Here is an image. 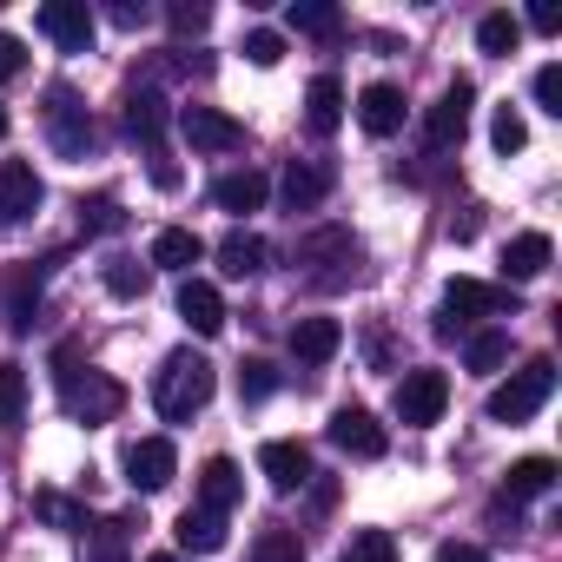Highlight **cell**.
Listing matches in <instances>:
<instances>
[{
	"label": "cell",
	"mask_w": 562,
	"mask_h": 562,
	"mask_svg": "<svg viewBox=\"0 0 562 562\" xmlns=\"http://www.w3.org/2000/svg\"><path fill=\"white\" fill-rule=\"evenodd\" d=\"M212 384H218V371H212L199 351H172V358L159 364V378H153V404H159L166 424H192V417L212 404Z\"/></svg>",
	"instance_id": "cell-1"
},
{
	"label": "cell",
	"mask_w": 562,
	"mask_h": 562,
	"mask_svg": "<svg viewBox=\"0 0 562 562\" xmlns=\"http://www.w3.org/2000/svg\"><path fill=\"white\" fill-rule=\"evenodd\" d=\"M54 364H60V371H54V384H60L67 417H80V424H113V417H120L126 391H120L106 371H80V358H74V351H60Z\"/></svg>",
	"instance_id": "cell-2"
},
{
	"label": "cell",
	"mask_w": 562,
	"mask_h": 562,
	"mask_svg": "<svg viewBox=\"0 0 562 562\" xmlns=\"http://www.w3.org/2000/svg\"><path fill=\"white\" fill-rule=\"evenodd\" d=\"M555 391V364L549 358H529L522 371H509L496 391H490V424H529Z\"/></svg>",
	"instance_id": "cell-3"
},
{
	"label": "cell",
	"mask_w": 562,
	"mask_h": 562,
	"mask_svg": "<svg viewBox=\"0 0 562 562\" xmlns=\"http://www.w3.org/2000/svg\"><path fill=\"white\" fill-rule=\"evenodd\" d=\"M496 312H516V299L496 292V285H476V278H450V285H443V318H437V331L457 338V331H470L476 318H496Z\"/></svg>",
	"instance_id": "cell-4"
},
{
	"label": "cell",
	"mask_w": 562,
	"mask_h": 562,
	"mask_svg": "<svg viewBox=\"0 0 562 562\" xmlns=\"http://www.w3.org/2000/svg\"><path fill=\"white\" fill-rule=\"evenodd\" d=\"M443 404H450V378H443V371H404V378H397L391 411H397V424H404V430L437 424V417H443Z\"/></svg>",
	"instance_id": "cell-5"
},
{
	"label": "cell",
	"mask_w": 562,
	"mask_h": 562,
	"mask_svg": "<svg viewBox=\"0 0 562 562\" xmlns=\"http://www.w3.org/2000/svg\"><path fill=\"white\" fill-rule=\"evenodd\" d=\"M470 106H476V87L470 80H457L430 113H424V139L437 146V153H450V146H463V133H470Z\"/></svg>",
	"instance_id": "cell-6"
},
{
	"label": "cell",
	"mask_w": 562,
	"mask_h": 562,
	"mask_svg": "<svg viewBox=\"0 0 562 562\" xmlns=\"http://www.w3.org/2000/svg\"><path fill=\"white\" fill-rule=\"evenodd\" d=\"M172 476H179V450H172V437H139V443L126 450V483H133L139 496L166 490Z\"/></svg>",
	"instance_id": "cell-7"
},
{
	"label": "cell",
	"mask_w": 562,
	"mask_h": 562,
	"mask_svg": "<svg viewBox=\"0 0 562 562\" xmlns=\"http://www.w3.org/2000/svg\"><path fill=\"white\" fill-rule=\"evenodd\" d=\"M41 34L60 54H87L93 47V8H87V0H47V8H41Z\"/></svg>",
	"instance_id": "cell-8"
},
{
	"label": "cell",
	"mask_w": 562,
	"mask_h": 562,
	"mask_svg": "<svg viewBox=\"0 0 562 562\" xmlns=\"http://www.w3.org/2000/svg\"><path fill=\"white\" fill-rule=\"evenodd\" d=\"M179 133L192 139V153H238L245 146V126L218 106H186L179 113Z\"/></svg>",
	"instance_id": "cell-9"
},
{
	"label": "cell",
	"mask_w": 562,
	"mask_h": 562,
	"mask_svg": "<svg viewBox=\"0 0 562 562\" xmlns=\"http://www.w3.org/2000/svg\"><path fill=\"white\" fill-rule=\"evenodd\" d=\"M41 199H47V186H41V172H34L27 159H8V166H0V225L34 218Z\"/></svg>",
	"instance_id": "cell-10"
},
{
	"label": "cell",
	"mask_w": 562,
	"mask_h": 562,
	"mask_svg": "<svg viewBox=\"0 0 562 562\" xmlns=\"http://www.w3.org/2000/svg\"><path fill=\"white\" fill-rule=\"evenodd\" d=\"M331 443H338L345 457H364V463L391 450V437H384V424H378V417H371L364 404H345V411L331 417Z\"/></svg>",
	"instance_id": "cell-11"
},
{
	"label": "cell",
	"mask_w": 562,
	"mask_h": 562,
	"mask_svg": "<svg viewBox=\"0 0 562 562\" xmlns=\"http://www.w3.org/2000/svg\"><path fill=\"white\" fill-rule=\"evenodd\" d=\"M47 126H54V153H60V159H87V146H93V120H87V106H74L67 87H54Z\"/></svg>",
	"instance_id": "cell-12"
},
{
	"label": "cell",
	"mask_w": 562,
	"mask_h": 562,
	"mask_svg": "<svg viewBox=\"0 0 562 562\" xmlns=\"http://www.w3.org/2000/svg\"><path fill=\"white\" fill-rule=\"evenodd\" d=\"M258 470L271 476V490H299V483H312V450L299 437H271L258 450Z\"/></svg>",
	"instance_id": "cell-13"
},
{
	"label": "cell",
	"mask_w": 562,
	"mask_h": 562,
	"mask_svg": "<svg viewBox=\"0 0 562 562\" xmlns=\"http://www.w3.org/2000/svg\"><path fill=\"white\" fill-rule=\"evenodd\" d=\"M179 318H186L199 338H218V331H225V299H218V285L186 278V285H179Z\"/></svg>",
	"instance_id": "cell-14"
},
{
	"label": "cell",
	"mask_w": 562,
	"mask_h": 562,
	"mask_svg": "<svg viewBox=\"0 0 562 562\" xmlns=\"http://www.w3.org/2000/svg\"><path fill=\"white\" fill-rule=\"evenodd\" d=\"M285 212H318L325 205V192H331V166H318V159H292L285 166Z\"/></svg>",
	"instance_id": "cell-15"
},
{
	"label": "cell",
	"mask_w": 562,
	"mask_h": 562,
	"mask_svg": "<svg viewBox=\"0 0 562 562\" xmlns=\"http://www.w3.org/2000/svg\"><path fill=\"white\" fill-rule=\"evenodd\" d=\"M358 126H364L371 139H391V133L404 126V93H397L391 80L364 87V93H358Z\"/></svg>",
	"instance_id": "cell-16"
},
{
	"label": "cell",
	"mask_w": 562,
	"mask_h": 562,
	"mask_svg": "<svg viewBox=\"0 0 562 562\" xmlns=\"http://www.w3.org/2000/svg\"><path fill=\"white\" fill-rule=\"evenodd\" d=\"M549 258H555L549 232H516V238L503 245V278H516V285H529V278H542V271H549Z\"/></svg>",
	"instance_id": "cell-17"
},
{
	"label": "cell",
	"mask_w": 562,
	"mask_h": 562,
	"mask_svg": "<svg viewBox=\"0 0 562 562\" xmlns=\"http://www.w3.org/2000/svg\"><path fill=\"white\" fill-rule=\"evenodd\" d=\"M338 345H345V325L338 318H299L292 325V358L299 364H331Z\"/></svg>",
	"instance_id": "cell-18"
},
{
	"label": "cell",
	"mask_w": 562,
	"mask_h": 562,
	"mask_svg": "<svg viewBox=\"0 0 562 562\" xmlns=\"http://www.w3.org/2000/svg\"><path fill=\"white\" fill-rule=\"evenodd\" d=\"M238 496H245V476H238V463H232V457H205V470H199V509L225 516Z\"/></svg>",
	"instance_id": "cell-19"
},
{
	"label": "cell",
	"mask_w": 562,
	"mask_h": 562,
	"mask_svg": "<svg viewBox=\"0 0 562 562\" xmlns=\"http://www.w3.org/2000/svg\"><path fill=\"white\" fill-rule=\"evenodd\" d=\"M159 271H186L192 278V265L205 258V238L199 232H186V225H166V232H153V251H146Z\"/></svg>",
	"instance_id": "cell-20"
},
{
	"label": "cell",
	"mask_w": 562,
	"mask_h": 562,
	"mask_svg": "<svg viewBox=\"0 0 562 562\" xmlns=\"http://www.w3.org/2000/svg\"><path fill=\"white\" fill-rule=\"evenodd\" d=\"M338 120H345V87H338L331 74H318V80L305 87V126L325 139V133H338Z\"/></svg>",
	"instance_id": "cell-21"
},
{
	"label": "cell",
	"mask_w": 562,
	"mask_h": 562,
	"mask_svg": "<svg viewBox=\"0 0 562 562\" xmlns=\"http://www.w3.org/2000/svg\"><path fill=\"white\" fill-rule=\"evenodd\" d=\"M126 133H133L146 153H159V133H166V100H159L153 87L126 93Z\"/></svg>",
	"instance_id": "cell-22"
},
{
	"label": "cell",
	"mask_w": 562,
	"mask_h": 562,
	"mask_svg": "<svg viewBox=\"0 0 562 562\" xmlns=\"http://www.w3.org/2000/svg\"><path fill=\"white\" fill-rule=\"evenodd\" d=\"M265 192H271V186H265V172H251V166H245V172H225V179L212 186L218 212H238V218H245V212H258V205H265Z\"/></svg>",
	"instance_id": "cell-23"
},
{
	"label": "cell",
	"mask_w": 562,
	"mask_h": 562,
	"mask_svg": "<svg viewBox=\"0 0 562 562\" xmlns=\"http://www.w3.org/2000/svg\"><path fill=\"white\" fill-rule=\"evenodd\" d=\"M265 258H271V245H265L258 232H225V238H218L225 278H251V271H265Z\"/></svg>",
	"instance_id": "cell-24"
},
{
	"label": "cell",
	"mask_w": 562,
	"mask_h": 562,
	"mask_svg": "<svg viewBox=\"0 0 562 562\" xmlns=\"http://www.w3.org/2000/svg\"><path fill=\"white\" fill-rule=\"evenodd\" d=\"M172 536H179L186 555H218V549H225V516H212V509H186Z\"/></svg>",
	"instance_id": "cell-25"
},
{
	"label": "cell",
	"mask_w": 562,
	"mask_h": 562,
	"mask_svg": "<svg viewBox=\"0 0 562 562\" xmlns=\"http://www.w3.org/2000/svg\"><path fill=\"white\" fill-rule=\"evenodd\" d=\"M351 258H358V245H351L345 225H325V232L299 238V265H351Z\"/></svg>",
	"instance_id": "cell-26"
},
{
	"label": "cell",
	"mask_w": 562,
	"mask_h": 562,
	"mask_svg": "<svg viewBox=\"0 0 562 562\" xmlns=\"http://www.w3.org/2000/svg\"><path fill=\"white\" fill-rule=\"evenodd\" d=\"M549 483H555V463H549V457H522V463H509L503 496H509V503H529V496H549Z\"/></svg>",
	"instance_id": "cell-27"
},
{
	"label": "cell",
	"mask_w": 562,
	"mask_h": 562,
	"mask_svg": "<svg viewBox=\"0 0 562 562\" xmlns=\"http://www.w3.org/2000/svg\"><path fill=\"white\" fill-rule=\"evenodd\" d=\"M463 358H470V371H483V378L503 371V364H509V331H496V325H490V331H470Z\"/></svg>",
	"instance_id": "cell-28"
},
{
	"label": "cell",
	"mask_w": 562,
	"mask_h": 562,
	"mask_svg": "<svg viewBox=\"0 0 562 562\" xmlns=\"http://www.w3.org/2000/svg\"><path fill=\"white\" fill-rule=\"evenodd\" d=\"M87 562H133L120 516H113V522H87Z\"/></svg>",
	"instance_id": "cell-29"
},
{
	"label": "cell",
	"mask_w": 562,
	"mask_h": 562,
	"mask_svg": "<svg viewBox=\"0 0 562 562\" xmlns=\"http://www.w3.org/2000/svg\"><path fill=\"white\" fill-rule=\"evenodd\" d=\"M34 516L54 522V529H80V536H87V509H80L74 496H60V490H34Z\"/></svg>",
	"instance_id": "cell-30"
},
{
	"label": "cell",
	"mask_w": 562,
	"mask_h": 562,
	"mask_svg": "<svg viewBox=\"0 0 562 562\" xmlns=\"http://www.w3.org/2000/svg\"><path fill=\"white\" fill-rule=\"evenodd\" d=\"M34 299H41V271H14V292H8V325L14 331H34Z\"/></svg>",
	"instance_id": "cell-31"
},
{
	"label": "cell",
	"mask_w": 562,
	"mask_h": 562,
	"mask_svg": "<svg viewBox=\"0 0 562 562\" xmlns=\"http://www.w3.org/2000/svg\"><path fill=\"white\" fill-rule=\"evenodd\" d=\"M100 278H106V292H113V299H139V292L153 285V265H133V258H106V271H100Z\"/></svg>",
	"instance_id": "cell-32"
},
{
	"label": "cell",
	"mask_w": 562,
	"mask_h": 562,
	"mask_svg": "<svg viewBox=\"0 0 562 562\" xmlns=\"http://www.w3.org/2000/svg\"><path fill=\"white\" fill-rule=\"evenodd\" d=\"M516 41H522V21L516 14H483L476 21V47L483 54H516Z\"/></svg>",
	"instance_id": "cell-33"
},
{
	"label": "cell",
	"mask_w": 562,
	"mask_h": 562,
	"mask_svg": "<svg viewBox=\"0 0 562 562\" xmlns=\"http://www.w3.org/2000/svg\"><path fill=\"white\" fill-rule=\"evenodd\" d=\"M21 417H27V371L0 364V424H21Z\"/></svg>",
	"instance_id": "cell-34"
},
{
	"label": "cell",
	"mask_w": 562,
	"mask_h": 562,
	"mask_svg": "<svg viewBox=\"0 0 562 562\" xmlns=\"http://www.w3.org/2000/svg\"><path fill=\"white\" fill-rule=\"evenodd\" d=\"M490 146H496L503 159L529 146V126H522V113H516V106H496V120H490Z\"/></svg>",
	"instance_id": "cell-35"
},
{
	"label": "cell",
	"mask_w": 562,
	"mask_h": 562,
	"mask_svg": "<svg viewBox=\"0 0 562 562\" xmlns=\"http://www.w3.org/2000/svg\"><path fill=\"white\" fill-rule=\"evenodd\" d=\"M271 391H278V371H271L265 358H245V364H238V404H265Z\"/></svg>",
	"instance_id": "cell-36"
},
{
	"label": "cell",
	"mask_w": 562,
	"mask_h": 562,
	"mask_svg": "<svg viewBox=\"0 0 562 562\" xmlns=\"http://www.w3.org/2000/svg\"><path fill=\"white\" fill-rule=\"evenodd\" d=\"M251 562H305V542H299L292 529H265V536L251 542Z\"/></svg>",
	"instance_id": "cell-37"
},
{
	"label": "cell",
	"mask_w": 562,
	"mask_h": 562,
	"mask_svg": "<svg viewBox=\"0 0 562 562\" xmlns=\"http://www.w3.org/2000/svg\"><path fill=\"white\" fill-rule=\"evenodd\" d=\"M292 27L299 34H338V8L331 0H292Z\"/></svg>",
	"instance_id": "cell-38"
},
{
	"label": "cell",
	"mask_w": 562,
	"mask_h": 562,
	"mask_svg": "<svg viewBox=\"0 0 562 562\" xmlns=\"http://www.w3.org/2000/svg\"><path fill=\"white\" fill-rule=\"evenodd\" d=\"M345 562H397V542L384 536V529H358L351 536V555Z\"/></svg>",
	"instance_id": "cell-39"
},
{
	"label": "cell",
	"mask_w": 562,
	"mask_h": 562,
	"mask_svg": "<svg viewBox=\"0 0 562 562\" xmlns=\"http://www.w3.org/2000/svg\"><path fill=\"white\" fill-rule=\"evenodd\" d=\"M245 60H251V67H278V60H285V34L251 27V34H245Z\"/></svg>",
	"instance_id": "cell-40"
},
{
	"label": "cell",
	"mask_w": 562,
	"mask_h": 562,
	"mask_svg": "<svg viewBox=\"0 0 562 562\" xmlns=\"http://www.w3.org/2000/svg\"><path fill=\"white\" fill-rule=\"evenodd\" d=\"M166 21H172V34H205L212 27V8H205V0H172Z\"/></svg>",
	"instance_id": "cell-41"
},
{
	"label": "cell",
	"mask_w": 562,
	"mask_h": 562,
	"mask_svg": "<svg viewBox=\"0 0 562 562\" xmlns=\"http://www.w3.org/2000/svg\"><path fill=\"white\" fill-rule=\"evenodd\" d=\"M80 225H87V232H120L126 212H120L113 199H93V205H80Z\"/></svg>",
	"instance_id": "cell-42"
},
{
	"label": "cell",
	"mask_w": 562,
	"mask_h": 562,
	"mask_svg": "<svg viewBox=\"0 0 562 562\" xmlns=\"http://www.w3.org/2000/svg\"><path fill=\"white\" fill-rule=\"evenodd\" d=\"M536 106H542V113H562V67H555V60L536 74Z\"/></svg>",
	"instance_id": "cell-43"
},
{
	"label": "cell",
	"mask_w": 562,
	"mask_h": 562,
	"mask_svg": "<svg viewBox=\"0 0 562 562\" xmlns=\"http://www.w3.org/2000/svg\"><path fill=\"white\" fill-rule=\"evenodd\" d=\"M21 74H27V47H21L14 34H0V87L21 80Z\"/></svg>",
	"instance_id": "cell-44"
},
{
	"label": "cell",
	"mask_w": 562,
	"mask_h": 562,
	"mask_svg": "<svg viewBox=\"0 0 562 562\" xmlns=\"http://www.w3.org/2000/svg\"><path fill=\"white\" fill-rule=\"evenodd\" d=\"M437 562H490V555H483L476 542H443V549H437Z\"/></svg>",
	"instance_id": "cell-45"
},
{
	"label": "cell",
	"mask_w": 562,
	"mask_h": 562,
	"mask_svg": "<svg viewBox=\"0 0 562 562\" xmlns=\"http://www.w3.org/2000/svg\"><path fill=\"white\" fill-rule=\"evenodd\" d=\"M529 27H536V34H555V27H562V14H555V8H529Z\"/></svg>",
	"instance_id": "cell-46"
},
{
	"label": "cell",
	"mask_w": 562,
	"mask_h": 562,
	"mask_svg": "<svg viewBox=\"0 0 562 562\" xmlns=\"http://www.w3.org/2000/svg\"><path fill=\"white\" fill-rule=\"evenodd\" d=\"M113 21H120V27H139V21H146V8H133V0H120V8H113Z\"/></svg>",
	"instance_id": "cell-47"
},
{
	"label": "cell",
	"mask_w": 562,
	"mask_h": 562,
	"mask_svg": "<svg viewBox=\"0 0 562 562\" xmlns=\"http://www.w3.org/2000/svg\"><path fill=\"white\" fill-rule=\"evenodd\" d=\"M146 562H186V555H146Z\"/></svg>",
	"instance_id": "cell-48"
},
{
	"label": "cell",
	"mask_w": 562,
	"mask_h": 562,
	"mask_svg": "<svg viewBox=\"0 0 562 562\" xmlns=\"http://www.w3.org/2000/svg\"><path fill=\"white\" fill-rule=\"evenodd\" d=\"M0 139H8V106H0Z\"/></svg>",
	"instance_id": "cell-49"
}]
</instances>
